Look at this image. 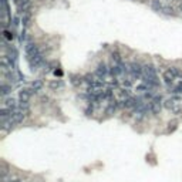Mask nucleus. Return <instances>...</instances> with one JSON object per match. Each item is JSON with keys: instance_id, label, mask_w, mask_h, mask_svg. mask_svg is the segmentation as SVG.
<instances>
[{"instance_id": "4", "label": "nucleus", "mask_w": 182, "mask_h": 182, "mask_svg": "<svg viewBox=\"0 0 182 182\" xmlns=\"http://www.w3.org/2000/svg\"><path fill=\"white\" fill-rule=\"evenodd\" d=\"M31 90H21L19 91V100H20V103H29L30 98H31Z\"/></svg>"}, {"instance_id": "25", "label": "nucleus", "mask_w": 182, "mask_h": 182, "mask_svg": "<svg viewBox=\"0 0 182 182\" xmlns=\"http://www.w3.org/2000/svg\"><path fill=\"white\" fill-rule=\"evenodd\" d=\"M136 90H138V91H144V90H147V86L141 84V86H138V87H136Z\"/></svg>"}, {"instance_id": "1", "label": "nucleus", "mask_w": 182, "mask_h": 182, "mask_svg": "<svg viewBox=\"0 0 182 182\" xmlns=\"http://www.w3.org/2000/svg\"><path fill=\"white\" fill-rule=\"evenodd\" d=\"M26 54H27V57H34V56H37V54H42L40 49H38L37 44H33V43H29V44L26 46Z\"/></svg>"}, {"instance_id": "19", "label": "nucleus", "mask_w": 182, "mask_h": 182, "mask_svg": "<svg viewBox=\"0 0 182 182\" xmlns=\"http://www.w3.org/2000/svg\"><path fill=\"white\" fill-rule=\"evenodd\" d=\"M111 57H112V60H114V61H115L117 64H120V63H121V57H120V54L117 53V51H115V53H112V54H111Z\"/></svg>"}, {"instance_id": "5", "label": "nucleus", "mask_w": 182, "mask_h": 182, "mask_svg": "<svg viewBox=\"0 0 182 182\" xmlns=\"http://www.w3.org/2000/svg\"><path fill=\"white\" fill-rule=\"evenodd\" d=\"M0 64H2V68H3V71L13 70V63H12V58L7 57V56H3V57H2V61H0Z\"/></svg>"}, {"instance_id": "18", "label": "nucleus", "mask_w": 182, "mask_h": 182, "mask_svg": "<svg viewBox=\"0 0 182 182\" xmlns=\"http://www.w3.org/2000/svg\"><path fill=\"white\" fill-rule=\"evenodd\" d=\"M10 91H12V87H10V86H6V84L2 86V95H7Z\"/></svg>"}, {"instance_id": "13", "label": "nucleus", "mask_w": 182, "mask_h": 182, "mask_svg": "<svg viewBox=\"0 0 182 182\" xmlns=\"http://www.w3.org/2000/svg\"><path fill=\"white\" fill-rule=\"evenodd\" d=\"M177 128H178V121H171L169 124H168V129L166 131L168 133H174Z\"/></svg>"}, {"instance_id": "16", "label": "nucleus", "mask_w": 182, "mask_h": 182, "mask_svg": "<svg viewBox=\"0 0 182 182\" xmlns=\"http://www.w3.org/2000/svg\"><path fill=\"white\" fill-rule=\"evenodd\" d=\"M60 87H63V83L60 81V80H58V81H56V80H54V81H51V83H50V88H53V90H56V88H60Z\"/></svg>"}, {"instance_id": "8", "label": "nucleus", "mask_w": 182, "mask_h": 182, "mask_svg": "<svg viewBox=\"0 0 182 182\" xmlns=\"http://www.w3.org/2000/svg\"><path fill=\"white\" fill-rule=\"evenodd\" d=\"M142 70H144V67H141L138 63H133V64H131V71H133V74L135 75V77L140 75L141 73H142Z\"/></svg>"}, {"instance_id": "20", "label": "nucleus", "mask_w": 182, "mask_h": 182, "mask_svg": "<svg viewBox=\"0 0 182 182\" xmlns=\"http://www.w3.org/2000/svg\"><path fill=\"white\" fill-rule=\"evenodd\" d=\"M161 10H162L164 13H166V14H172V12H174V9L169 7V6H162Z\"/></svg>"}, {"instance_id": "2", "label": "nucleus", "mask_w": 182, "mask_h": 182, "mask_svg": "<svg viewBox=\"0 0 182 182\" xmlns=\"http://www.w3.org/2000/svg\"><path fill=\"white\" fill-rule=\"evenodd\" d=\"M149 108H151L152 114L158 115V114L161 112V97H155V98L151 101V104H149Z\"/></svg>"}, {"instance_id": "7", "label": "nucleus", "mask_w": 182, "mask_h": 182, "mask_svg": "<svg viewBox=\"0 0 182 182\" xmlns=\"http://www.w3.org/2000/svg\"><path fill=\"white\" fill-rule=\"evenodd\" d=\"M29 61H30V66L31 67H37L42 64L43 61V57H42V54H37V56H34V57H30L29 58Z\"/></svg>"}, {"instance_id": "10", "label": "nucleus", "mask_w": 182, "mask_h": 182, "mask_svg": "<svg viewBox=\"0 0 182 182\" xmlns=\"http://www.w3.org/2000/svg\"><path fill=\"white\" fill-rule=\"evenodd\" d=\"M108 73V68H107V66L105 64H100L98 66V68H97V75H100V77H104V75Z\"/></svg>"}, {"instance_id": "23", "label": "nucleus", "mask_w": 182, "mask_h": 182, "mask_svg": "<svg viewBox=\"0 0 182 182\" xmlns=\"http://www.w3.org/2000/svg\"><path fill=\"white\" fill-rule=\"evenodd\" d=\"M4 37L9 38V40H13V33H10L7 30H4Z\"/></svg>"}, {"instance_id": "17", "label": "nucleus", "mask_w": 182, "mask_h": 182, "mask_svg": "<svg viewBox=\"0 0 182 182\" xmlns=\"http://www.w3.org/2000/svg\"><path fill=\"white\" fill-rule=\"evenodd\" d=\"M171 111H172V114H175V115H179V114L182 112V107H181V105H178V104H175Z\"/></svg>"}, {"instance_id": "21", "label": "nucleus", "mask_w": 182, "mask_h": 182, "mask_svg": "<svg viewBox=\"0 0 182 182\" xmlns=\"http://www.w3.org/2000/svg\"><path fill=\"white\" fill-rule=\"evenodd\" d=\"M114 110H115V104L112 103V104H110V105H108V108H107V111H105V112H107V114H111Z\"/></svg>"}, {"instance_id": "22", "label": "nucleus", "mask_w": 182, "mask_h": 182, "mask_svg": "<svg viewBox=\"0 0 182 182\" xmlns=\"http://www.w3.org/2000/svg\"><path fill=\"white\" fill-rule=\"evenodd\" d=\"M175 93H179V94H182V81L177 84V87H175Z\"/></svg>"}, {"instance_id": "27", "label": "nucleus", "mask_w": 182, "mask_h": 182, "mask_svg": "<svg viewBox=\"0 0 182 182\" xmlns=\"http://www.w3.org/2000/svg\"><path fill=\"white\" fill-rule=\"evenodd\" d=\"M10 182H23L21 179H14V181H10Z\"/></svg>"}, {"instance_id": "28", "label": "nucleus", "mask_w": 182, "mask_h": 182, "mask_svg": "<svg viewBox=\"0 0 182 182\" xmlns=\"http://www.w3.org/2000/svg\"><path fill=\"white\" fill-rule=\"evenodd\" d=\"M179 10H181V12H182V2H181V3H179Z\"/></svg>"}, {"instance_id": "12", "label": "nucleus", "mask_w": 182, "mask_h": 182, "mask_svg": "<svg viewBox=\"0 0 182 182\" xmlns=\"http://www.w3.org/2000/svg\"><path fill=\"white\" fill-rule=\"evenodd\" d=\"M4 107H7L10 108V110H13V108H16V100L13 98H7L6 101H4Z\"/></svg>"}, {"instance_id": "15", "label": "nucleus", "mask_w": 182, "mask_h": 182, "mask_svg": "<svg viewBox=\"0 0 182 182\" xmlns=\"http://www.w3.org/2000/svg\"><path fill=\"white\" fill-rule=\"evenodd\" d=\"M0 115L3 117V118H6V117H9V115H12V110H10V108H7V107L2 108V111H0Z\"/></svg>"}, {"instance_id": "6", "label": "nucleus", "mask_w": 182, "mask_h": 182, "mask_svg": "<svg viewBox=\"0 0 182 182\" xmlns=\"http://www.w3.org/2000/svg\"><path fill=\"white\" fill-rule=\"evenodd\" d=\"M162 78H164V81H165V83L171 84V83H172V81H174L175 78H177V75H175L174 73L171 71V68H169V70H166L165 73L162 74Z\"/></svg>"}, {"instance_id": "26", "label": "nucleus", "mask_w": 182, "mask_h": 182, "mask_svg": "<svg viewBox=\"0 0 182 182\" xmlns=\"http://www.w3.org/2000/svg\"><path fill=\"white\" fill-rule=\"evenodd\" d=\"M61 74H63V73L60 70H56V75H61Z\"/></svg>"}, {"instance_id": "9", "label": "nucleus", "mask_w": 182, "mask_h": 182, "mask_svg": "<svg viewBox=\"0 0 182 182\" xmlns=\"http://www.w3.org/2000/svg\"><path fill=\"white\" fill-rule=\"evenodd\" d=\"M30 20H31V14H30V12L23 13V17H21V24H23V27H27V26L30 24Z\"/></svg>"}, {"instance_id": "3", "label": "nucleus", "mask_w": 182, "mask_h": 182, "mask_svg": "<svg viewBox=\"0 0 182 182\" xmlns=\"http://www.w3.org/2000/svg\"><path fill=\"white\" fill-rule=\"evenodd\" d=\"M24 111H21V110H19V111H13L12 115H10V118H12V121L14 122V124H20L21 121L24 120Z\"/></svg>"}, {"instance_id": "24", "label": "nucleus", "mask_w": 182, "mask_h": 182, "mask_svg": "<svg viewBox=\"0 0 182 182\" xmlns=\"http://www.w3.org/2000/svg\"><path fill=\"white\" fill-rule=\"evenodd\" d=\"M171 71H172V73H174V74L177 75V77H178V75L181 74V73H179V70L177 68V67H171Z\"/></svg>"}, {"instance_id": "14", "label": "nucleus", "mask_w": 182, "mask_h": 182, "mask_svg": "<svg viewBox=\"0 0 182 182\" xmlns=\"http://www.w3.org/2000/svg\"><path fill=\"white\" fill-rule=\"evenodd\" d=\"M31 88H33V91H40L43 88V83L40 80H36L33 83V86H31Z\"/></svg>"}, {"instance_id": "11", "label": "nucleus", "mask_w": 182, "mask_h": 182, "mask_svg": "<svg viewBox=\"0 0 182 182\" xmlns=\"http://www.w3.org/2000/svg\"><path fill=\"white\" fill-rule=\"evenodd\" d=\"M13 125H16V124L12 121V118H10V120H7V121H4V122H3V131H4V133L10 131V129L13 128Z\"/></svg>"}]
</instances>
